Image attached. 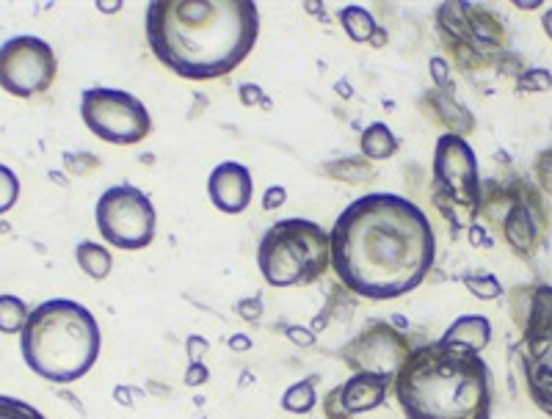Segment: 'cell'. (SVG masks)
<instances>
[{
  "label": "cell",
  "mask_w": 552,
  "mask_h": 419,
  "mask_svg": "<svg viewBox=\"0 0 552 419\" xmlns=\"http://www.w3.org/2000/svg\"><path fill=\"white\" fill-rule=\"evenodd\" d=\"M332 268L351 293L392 301L417 290L437 257L428 216L398 193H365L334 221Z\"/></svg>",
  "instance_id": "obj_1"
},
{
  "label": "cell",
  "mask_w": 552,
  "mask_h": 419,
  "mask_svg": "<svg viewBox=\"0 0 552 419\" xmlns=\"http://www.w3.org/2000/svg\"><path fill=\"white\" fill-rule=\"evenodd\" d=\"M260 9L252 0H152L147 42L185 80L230 75L257 45Z\"/></svg>",
  "instance_id": "obj_2"
},
{
  "label": "cell",
  "mask_w": 552,
  "mask_h": 419,
  "mask_svg": "<svg viewBox=\"0 0 552 419\" xmlns=\"http://www.w3.org/2000/svg\"><path fill=\"white\" fill-rule=\"evenodd\" d=\"M406 419H492L495 381L481 353L434 340L414 345L392 378Z\"/></svg>",
  "instance_id": "obj_3"
},
{
  "label": "cell",
  "mask_w": 552,
  "mask_h": 419,
  "mask_svg": "<svg viewBox=\"0 0 552 419\" xmlns=\"http://www.w3.org/2000/svg\"><path fill=\"white\" fill-rule=\"evenodd\" d=\"M103 331L92 312L69 298H50L31 309L20 334L25 364L53 384H75L100 359Z\"/></svg>",
  "instance_id": "obj_4"
},
{
  "label": "cell",
  "mask_w": 552,
  "mask_h": 419,
  "mask_svg": "<svg viewBox=\"0 0 552 419\" xmlns=\"http://www.w3.org/2000/svg\"><path fill=\"white\" fill-rule=\"evenodd\" d=\"M257 265L271 287H304L332 265V238L310 218L276 221L257 246Z\"/></svg>",
  "instance_id": "obj_5"
},
{
  "label": "cell",
  "mask_w": 552,
  "mask_h": 419,
  "mask_svg": "<svg viewBox=\"0 0 552 419\" xmlns=\"http://www.w3.org/2000/svg\"><path fill=\"white\" fill-rule=\"evenodd\" d=\"M434 204L448 218L450 227H464V216H475L481 210L483 193L478 180V158L467 144V138L445 133L434 147Z\"/></svg>",
  "instance_id": "obj_6"
},
{
  "label": "cell",
  "mask_w": 552,
  "mask_h": 419,
  "mask_svg": "<svg viewBox=\"0 0 552 419\" xmlns=\"http://www.w3.org/2000/svg\"><path fill=\"white\" fill-rule=\"evenodd\" d=\"M519 362L530 400L552 417V284H539L530 295L522 318Z\"/></svg>",
  "instance_id": "obj_7"
},
{
  "label": "cell",
  "mask_w": 552,
  "mask_h": 419,
  "mask_svg": "<svg viewBox=\"0 0 552 419\" xmlns=\"http://www.w3.org/2000/svg\"><path fill=\"white\" fill-rule=\"evenodd\" d=\"M94 221L105 243L122 251H141L155 240V207L136 185H111L94 207Z\"/></svg>",
  "instance_id": "obj_8"
},
{
  "label": "cell",
  "mask_w": 552,
  "mask_h": 419,
  "mask_svg": "<svg viewBox=\"0 0 552 419\" xmlns=\"http://www.w3.org/2000/svg\"><path fill=\"white\" fill-rule=\"evenodd\" d=\"M81 119L94 136L114 147H133L152 133L150 111L144 102L122 89L97 86L83 91Z\"/></svg>",
  "instance_id": "obj_9"
},
{
  "label": "cell",
  "mask_w": 552,
  "mask_h": 419,
  "mask_svg": "<svg viewBox=\"0 0 552 419\" xmlns=\"http://www.w3.org/2000/svg\"><path fill=\"white\" fill-rule=\"evenodd\" d=\"M56 50L39 36H12L0 45V89L31 100L45 94L56 80Z\"/></svg>",
  "instance_id": "obj_10"
},
{
  "label": "cell",
  "mask_w": 552,
  "mask_h": 419,
  "mask_svg": "<svg viewBox=\"0 0 552 419\" xmlns=\"http://www.w3.org/2000/svg\"><path fill=\"white\" fill-rule=\"evenodd\" d=\"M409 353H412V342L401 329L390 326L387 320H370L368 326L340 351V359L354 373L395 378Z\"/></svg>",
  "instance_id": "obj_11"
},
{
  "label": "cell",
  "mask_w": 552,
  "mask_h": 419,
  "mask_svg": "<svg viewBox=\"0 0 552 419\" xmlns=\"http://www.w3.org/2000/svg\"><path fill=\"white\" fill-rule=\"evenodd\" d=\"M500 232L503 240L508 243V249L514 251L522 260H530L541 246L544 238V227L541 221H547V207L530 193L528 185L519 182L517 191L500 193Z\"/></svg>",
  "instance_id": "obj_12"
},
{
  "label": "cell",
  "mask_w": 552,
  "mask_h": 419,
  "mask_svg": "<svg viewBox=\"0 0 552 419\" xmlns=\"http://www.w3.org/2000/svg\"><path fill=\"white\" fill-rule=\"evenodd\" d=\"M392 389V378L381 375L354 373L348 381L337 384L323 397V417L326 419H354L384 406L387 392Z\"/></svg>",
  "instance_id": "obj_13"
},
{
  "label": "cell",
  "mask_w": 552,
  "mask_h": 419,
  "mask_svg": "<svg viewBox=\"0 0 552 419\" xmlns=\"http://www.w3.org/2000/svg\"><path fill=\"white\" fill-rule=\"evenodd\" d=\"M254 180L252 171L238 160H224L207 177V196L219 213L238 216L252 204Z\"/></svg>",
  "instance_id": "obj_14"
},
{
  "label": "cell",
  "mask_w": 552,
  "mask_h": 419,
  "mask_svg": "<svg viewBox=\"0 0 552 419\" xmlns=\"http://www.w3.org/2000/svg\"><path fill=\"white\" fill-rule=\"evenodd\" d=\"M439 340L481 353L492 342V323H489V318H483V315H461V318L450 323Z\"/></svg>",
  "instance_id": "obj_15"
},
{
  "label": "cell",
  "mask_w": 552,
  "mask_h": 419,
  "mask_svg": "<svg viewBox=\"0 0 552 419\" xmlns=\"http://www.w3.org/2000/svg\"><path fill=\"white\" fill-rule=\"evenodd\" d=\"M75 260L81 265V271L94 279V282H103L108 279V273L114 268V257H111V251L100 246V243H92V240H83L78 243V249H75Z\"/></svg>",
  "instance_id": "obj_16"
},
{
  "label": "cell",
  "mask_w": 552,
  "mask_h": 419,
  "mask_svg": "<svg viewBox=\"0 0 552 419\" xmlns=\"http://www.w3.org/2000/svg\"><path fill=\"white\" fill-rule=\"evenodd\" d=\"M359 149L370 160H387L398 152V138L384 122H373L365 127V133L359 138Z\"/></svg>",
  "instance_id": "obj_17"
},
{
  "label": "cell",
  "mask_w": 552,
  "mask_h": 419,
  "mask_svg": "<svg viewBox=\"0 0 552 419\" xmlns=\"http://www.w3.org/2000/svg\"><path fill=\"white\" fill-rule=\"evenodd\" d=\"M337 20H340V25H343V31L348 36H351V42H370L373 39V34H376V17L365 9V6H345V9H340V14H337Z\"/></svg>",
  "instance_id": "obj_18"
},
{
  "label": "cell",
  "mask_w": 552,
  "mask_h": 419,
  "mask_svg": "<svg viewBox=\"0 0 552 419\" xmlns=\"http://www.w3.org/2000/svg\"><path fill=\"white\" fill-rule=\"evenodd\" d=\"M318 406V389H315V378L307 381H296L285 389L282 395V408L288 414H310Z\"/></svg>",
  "instance_id": "obj_19"
},
{
  "label": "cell",
  "mask_w": 552,
  "mask_h": 419,
  "mask_svg": "<svg viewBox=\"0 0 552 419\" xmlns=\"http://www.w3.org/2000/svg\"><path fill=\"white\" fill-rule=\"evenodd\" d=\"M31 309L17 295H0V334H23Z\"/></svg>",
  "instance_id": "obj_20"
},
{
  "label": "cell",
  "mask_w": 552,
  "mask_h": 419,
  "mask_svg": "<svg viewBox=\"0 0 552 419\" xmlns=\"http://www.w3.org/2000/svg\"><path fill=\"white\" fill-rule=\"evenodd\" d=\"M464 287L481 301H495L503 295V284L497 282V276H492V273H470V276H464Z\"/></svg>",
  "instance_id": "obj_21"
},
{
  "label": "cell",
  "mask_w": 552,
  "mask_h": 419,
  "mask_svg": "<svg viewBox=\"0 0 552 419\" xmlns=\"http://www.w3.org/2000/svg\"><path fill=\"white\" fill-rule=\"evenodd\" d=\"M0 419H47L42 411L20 397L0 395Z\"/></svg>",
  "instance_id": "obj_22"
},
{
  "label": "cell",
  "mask_w": 552,
  "mask_h": 419,
  "mask_svg": "<svg viewBox=\"0 0 552 419\" xmlns=\"http://www.w3.org/2000/svg\"><path fill=\"white\" fill-rule=\"evenodd\" d=\"M17 199H20V180L9 166L0 163V216L9 213Z\"/></svg>",
  "instance_id": "obj_23"
},
{
  "label": "cell",
  "mask_w": 552,
  "mask_h": 419,
  "mask_svg": "<svg viewBox=\"0 0 552 419\" xmlns=\"http://www.w3.org/2000/svg\"><path fill=\"white\" fill-rule=\"evenodd\" d=\"M552 89V72L550 69H525L517 78V91L522 94H541V91Z\"/></svg>",
  "instance_id": "obj_24"
},
{
  "label": "cell",
  "mask_w": 552,
  "mask_h": 419,
  "mask_svg": "<svg viewBox=\"0 0 552 419\" xmlns=\"http://www.w3.org/2000/svg\"><path fill=\"white\" fill-rule=\"evenodd\" d=\"M100 166V160L89 155V152H67L64 155V169L72 174V177H83V174H89L92 169Z\"/></svg>",
  "instance_id": "obj_25"
},
{
  "label": "cell",
  "mask_w": 552,
  "mask_h": 419,
  "mask_svg": "<svg viewBox=\"0 0 552 419\" xmlns=\"http://www.w3.org/2000/svg\"><path fill=\"white\" fill-rule=\"evenodd\" d=\"M235 312H238V318L246 320V323H257V320L263 318V298H260V295H254V298H241V301L235 304Z\"/></svg>",
  "instance_id": "obj_26"
},
{
  "label": "cell",
  "mask_w": 552,
  "mask_h": 419,
  "mask_svg": "<svg viewBox=\"0 0 552 419\" xmlns=\"http://www.w3.org/2000/svg\"><path fill=\"white\" fill-rule=\"evenodd\" d=\"M536 177H539L541 188L552 193V149H544L536 158Z\"/></svg>",
  "instance_id": "obj_27"
},
{
  "label": "cell",
  "mask_w": 552,
  "mask_h": 419,
  "mask_svg": "<svg viewBox=\"0 0 552 419\" xmlns=\"http://www.w3.org/2000/svg\"><path fill=\"white\" fill-rule=\"evenodd\" d=\"M428 72H431V80L437 83L439 89H448L450 86V64L448 58H431L428 61Z\"/></svg>",
  "instance_id": "obj_28"
},
{
  "label": "cell",
  "mask_w": 552,
  "mask_h": 419,
  "mask_svg": "<svg viewBox=\"0 0 552 419\" xmlns=\"http://www.w3.org/2000/svg\"><path fill=\"white\" fill-rule=\"evenodd\" d=\"M210 381V370L205 367V362H191L188 370H185V384L196 389V386H205Z\"/></svg>",
  "instance_id": "obj_29"
},
{
  "label": "cell",
  "mask_w": 552,
  "mask_h": 419,
  "mask_svg": "<svg viewBox=\"0 0 552 419\" xmlns=\"http://www.w3.org/2000/svg\"><path fill=\"white\" fill-rule=\"evenodd\" d=\"M285 202H288V191H285L282 185H271V188L263 193V210H268V213L279 210Z\"/></svg>",
  "instance_id": "obj_30"
},
{
  "label": "cell",
  "mask_w": 552,
  "mask_h": 419,
  "mask_svg": "<svg viewBox=\"0 0 552 419\" xmlns=\"http://www.w3.org/2000/svg\"><path fill=\"white\" fill-rule=\"evenodd\" d=\"M285 337H288L293 345H301V348L315 345V331L304 329V326H285Z\"/></svg>",
  "instance_id": "obj_31"
},
{
  "label": "cell",
  "mask_w": 552,
  "mask_h": 419,
  "mask_svg": "<svg viewBox=\"0 0 552 419\" xmlns=\"http://www.w3.org/2000/svg\"><path fill=\"white\" fill-rule=\"evenodd\" d=\"M238 97L246 108H254V105H263L265 94L260 86H254V83H241V89H238Z\"/></svg>",
  "instance_id": "obj_32"
},
{
  "label": "cell",
  "mask_w": 552,
  "mask_h": 419,
  "mask_svg": "<svg viewBox=\"0 0 552 419\" xmlns=\"http://www.w3.org/2000/svg\"><path fill=\"white\" fill-rule=\"evenodd\" d=\"M207 348H210V345H207L205 337H199V334H191V337L185 340V351H188V359H191V362H202Z\"/></svg>",
  "instance_id": "obj_33"
},
{
  "label": "cell",
  "mask_w": 552,
  "mask_h": 419,
  "mask_svg": "<svg viewBox=\"0 0 552 419\" xmlns=\"http://www.w3.org/2000/svg\"><path fill=\"white\" fill-rule=\"evenodd\" d=\"M470 243L472 246H495V238H489L486 232H483L478 224H472L470 227Z\"/></svg>",
  "instance_id": "obj_34"
},
{
  "label": "cell",
  "mask_w": 552,
  "mask_h": 419,
  "mask_svg": "<svg viewBox=\"0 0 552 419\" xmlns=\"http://www.w3.org/2000/svg\"><path fill=\"white\" fill-rule=\"evenodd\" d=\"M254 342H252V337H249V334H232L230 337V348L235 353H246L249 351V348H252Z\"/></svg>",
  "instance_id": "obj_35"
},
{
  "label": "cell",
  "mask_w": 552,
  "mask_h": 419,
  "mask_svg": "<svg viewBox=\"0 0 552 419\" xmlns=\"http://www.w3.org/2000/svg\"><path fill=\"white\" fill-rule=\"evenodd\" d=\"M114 400L116 403H125V406H133V400H130V386H116Z\"/></svg>",
  "instance_id": "obj_36"
},
{
  "label": "cell",
  "mask_w": 552,
  "mask_h": 419,
  "mask_svg": "<svg viewBox=\"0 0 552 419\" xmlns=\"http://www.w3.org/2000/svg\"><path fill=\"white\" fill-rule=\"evenodd\" d=\"M368 45H373V47H384V45H387V31H381V28H376V34H373V39H370Z\"/></svg>",
  "instance_id": "obj_37"
},
{
  "label": "cell",
  "mask_w": 552,
  "mask_h": 419,
  "mask_svg": "<svg viewBox=\"0 0 552 419\" xmlns=\"http://www.w3.org/2000/svg\"><path fill=\"white\" fill-rule=\"evenodd\" d=\"M97 9H100V12H119V9H122V3H97Z\"/></svg>",
  "instance_id": "obj_38"
},
{
  "label": "cell",
  "mask_w": 552,
  "mask_h": 419,
  "mask_svg": "<svg viewBox=\"0 0 552 419\" xmlns=\"http://www.w3.org/2000/svg\"><path fill=\"white\" fill-rule=\"evenodd\" d=\"M541 25H544V31H547V36L552 39V9L541 17Z\"/></svg>",
  "instance_id": "obj_39"
},
{
  "label": "cell",
  "mask_w": 552,
  "mask_h": 419,
  "mask_svg": "<svg viewBox=\"0 0 552 419\" xmlns=\"http://www.w3.org/2000/svg\"><path fill=\"white\" fill-rule=\"evenodd\" d=\"M517 9H522V12H536V9H541V3H519L517 0Z\"/></svg>",
  "instance_id": "obj_40"
},
{
  "label": "cell",
  "mask_w": 552,
  "mask_h": 419,
  "mask_svg": "<svg viewBox=\"0 0 552 419\" xmlns=\"http://www.w3.org/2000/svg\"><path fill=\"white\" fill-rule=\"evenodd\" d=\"M337 91H340V94H345V97L351 94V89H348V83H337Z\"/></svg>",
  "instance_id": "obj_41"
}]
</instances>
